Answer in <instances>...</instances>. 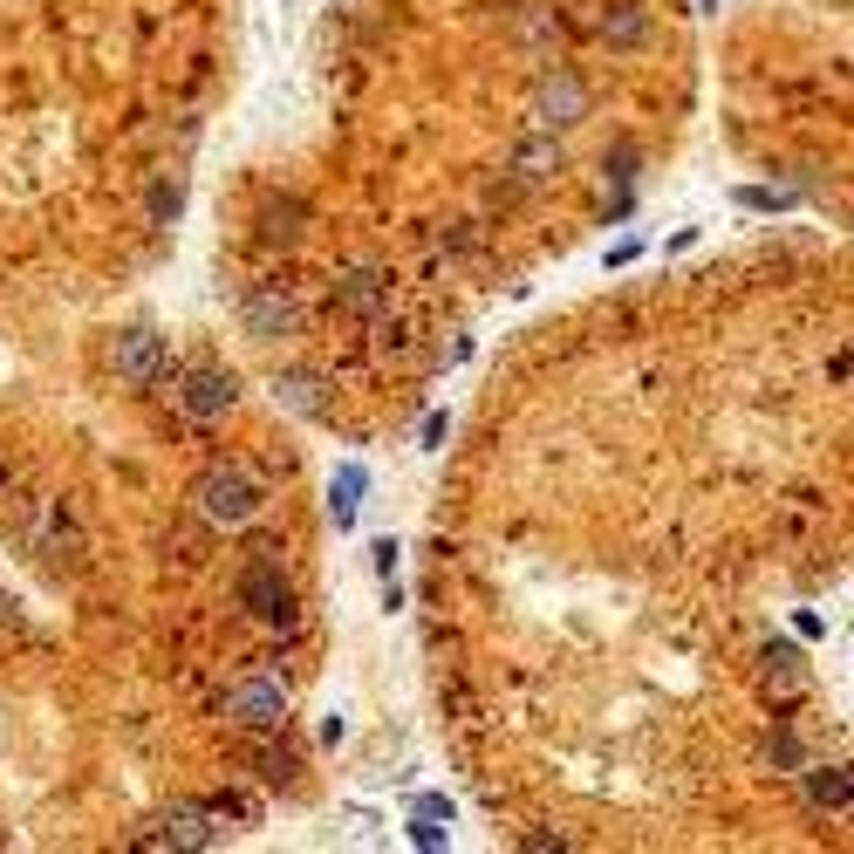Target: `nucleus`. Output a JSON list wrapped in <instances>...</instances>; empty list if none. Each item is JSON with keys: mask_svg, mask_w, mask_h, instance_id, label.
I'll list each match as a JSON object with an SVG mask.
<instances>
[{"mask_svg": "<svg viewBox=\"0 0 854 854\" xmlns=\"http://www.w3.org/2000/svg\"><path fill=\"white\" fill-rule=\"evenodd\" d=\"M178 205H185V192H178V178H158V185H151V219H158V226H171V219H178Z\"/></svg>", "mask_w": 854, "mask_h": 854, "instance_id": "obj_20", "label": "nucleus"}, {"mask_svg": "<svg viewBox=\"0 0 854 854\" xmlns=\"http://www.w3.org/2000/svg\"><path fill=\"white\" fill-rule=\"evenodd\" d=\"M171 349H165V335H151V328H131V335H117V376L123 383H137V390H151V383H171Z\"/></svg>", "mask_w": 854, "mask_h": 854, "instance_id": "obj_6", "label": "nucleus"}, {"mask_svg": "<svg viewBox=\"0 0 854 854\" xmlns=\"http://www.w3.org/2000/svg\"><path fill=\"white\" fill-rule=\"evenodd\" d=\"M759 684H766L772 705H793V697L814 690V677H807V663H799L793 642H766V650H759Z\"/></svg>", "mask_w": 854, "mask_h": 854, "instance_id": "obj_9", "label": "nucleus"}, {"mask_svg": "<svg viewBox=\"0 0 854 854\" xmlns=\"http://www.w3.org/2000/svg\"><path fill=\"white\" fill-rule=\"evenodd\" d=\"M240 602H246V615H261L274 636H294L301 629V609H294V594H288V575H280L274 548H261L240 567Z\"/></svg>", "mask_w": 854, "mask_h": 854, "instance_id": "obj_2", "label": "nucleus"}, {"mask_svg": "<svg viewBox=\"0 0 854 854\" xmlns=\"http://www.w3.org/2000/svg\"><path fill=\"white\" fill-rule=\"evenodd\" d=\"M226 724H240V732H253V738H274L280 724H288V684L280 677H240L226 690Z\"/></svg>", "mask_w": 854, "mask_h": 854, "instance_id": "obj_3", "label": "nucleus"}, {"mask_svg": "<svg viewBox=\"0 0 854 854\" xmlns=\"http://www.w3.org/2000/svg\"><path fill=\"white\" fill-rule=\"evenodd\" d=\"M0 485H8V465H0Z\"/></svg>", "mask_w": 854, "mask_h": 854, "instance_id": "obj_22", "label": "nucleus"}, {"mask_svg": "<svg viewBox=\"0 0 854 854\" xmlns=\"http://www.w3.org/2000/svg\"><path fill=\"white\" fill-rule=\"evenodd\" d=\"M561 144L540 131V137H520V151H513V171H520V185H548V178H561Z\"/></svg>", "mask_w": 854, "mask_h": 854, "instance_id": "obj_14", "label": "nucleus"}, {"mask_svg": "<svg viewBox=\"0 0 854 854\" xmlns=\"http://www.w3.org/2000/svg\"><path fill=\"white\" fill-rule=\"evenodd\" d=\"M799 780L820 814H847V766H799Z\"/></svg>", "mask_w": 854, "mask_h": 854, "instance_id": "obj_15", "label": "nucleus"}, {"mask_svg": "<svg viewBox=\"0 0 854 854\" xmlns=\"http://www.w3.org/2000/svg\"><path fill=\"white\" fill-rule=\"evenodd\" d=\"M594 35L609 48H642L650 41V8H642V0H609V8L594 14Z\"/></svg>", "mask_w": 854, "mask_h": 854, "instance_id": "obj_11", "label": "nucleus"}, {"mask_svg": "<svg viewBox=\"0 0 854 854\" xmlns=\"http://www.w3.org/2000/svg\"><path fill=\"white\" fill-rule=\"evenodd\" d=\"M205 814H213V820H240V827H253V820H261V799L240 793V786H226V793L205 799Z\"/></svg>", "mask_w": 854, "mask_h": 854, "instance_id": "obj_17", "label": "nucleus"}, {"mask_svg": "<svg viewBox=\"0 0 854 854\" xmlns=\"http://www.w3.org/2000/svg\"><path fill=\"white\" fill-rule=\"evenodd\" d=\"M178 376V370H171ZM185 390H178V404H185V418H199V424H219L232 404H240V383H232L226 370H185L178 376Z\"/></svg>", "mask_w": 854, "mask_h": 854, "instance_id": "obj_7", "label": "nucleus"}, {"mask_svg": "<svg viewBox=\"0 0 854 854\" xmlns=\"http://www.w3.org/2000/svg\"><path fill=\"white\" fill-rule=\"evenodd\" d=\"M520 41H527V48H554V41H561L554 0H527V8H520Z\"/></svg>", "mask_w": 854, "mask_h": 854, "instance_id": "obj_16", "label": "nucleus"}, {"mask_svg": "<svg viewBox=\"0 0 854 854\" xmlns=\"http://www.w3.org/2000/svg\"><path fill=\"white\" fill-rule=\"evenodd\" d=\"M588 103L594 96H588V83H581L575 69H548V75H540V89H533V110H540L548 131H554V123H581Z\"/></svg>", "mask_w": 854, "mask_h": 854, "instance_id": "obj_8", "label": "nucleus"}, {"mask_svg": "<svg viewBox=\"0 0 854 854\" xmlns=\"http://www.w3.org/2000/svg\"><path fill=\"white\" fill-rule=\"evenodd\" d=\"M192 500H199L205 527H246V520H261L267 485H261V472H246V465H213Z\"/></svg>", "mask_w": 854, "mask_h": 854, "instance_id": "obj_1", "label": "nucleus"}, {"mask_svg": "<svg viewBox=\"0 0 854 854\" xmlns=\"http://www.w3.org/2000/svg\"><path fill=\"white\" fill-rule=\"evenodd\" d=\"M219 841V820L205 807H171L151 834H137V847H213Z\"/></svg>", "mask_w": 854, "mask_h": 854, "instance_id": "obj_10", "label": "nucleus"}, {"mask_svg": "<svg viewBox=\"0 0 854 854\" xmlns=\"http://www.w3.org/2000/svg\"><path fill=\"white\" fill-rule=\"evenodd\" d=\"M328 301H335V315H349V322H370V315H383V308L397 301V280L383 274V267H349V274H335Z\"/></svg>", "mask_w": 854, "mask_h": 854, "instance_id": "obj_5", "label": "nucleus"}, {"mask_svg": "<svg viewBox=\"0 0 854 854\" xmlns=\"http://www.w3.org/2000/svg\"><path fill=\"white\" fill-rule=\"evenodd\" d=\"M356 500H362V472L342 465V472H335V520H356Z\"/></svg>", "mask_w": 854, "mask_h": 854, "instance_id": "obj_19", "label": "nucleus"}, {"mask_svg": "<svg viewBox=\"0 0 854 854\" xmlns=\"http://www.w3.org/2000/svg\"><path fill=\"white\" fill-rule=\"evenodd\" d=\"M253 759H261V780H267V786H288L294 772H301V759L288 753V745H261V753H253Z\"/></svg>", "mask_w": 854, "mask_h": 854, "instance_id": "obj_18", "label": "nucleus"}, {"mask_svg": "<svg viewBox=\"0 0 854 854\" xmlns=\"http://www.w3.org/2000/svg\"><path fill=\"white\" fill-rule=\"evenodd\" d=\"M240 322L253 342H288V335H301V301L280 288V280H261L246 301H240Z\"/></svg>", "mask_w": 854, "mask_h": 854, "instance_id": "obj_4", "label": "nucleus"}, {"mask_svg": "<svg viewBox=\"0 0 854 854\" xmlns=\"http://www.w3.org/2000/svg\"><path fill=\"white\" fill-rule=\"evenodd\" d=\"M766 759H772V766H799V738H793V732H772Z\"/></svg>", "mask_w": 854, "mask_h": 854, "instance_id": "obj_21", "label": "nucleus"}, {"mask_svg": "<svg viewBox=\"0 0 854 854\" xmlns=\"http://www.w3.org/2000/svg\"><path fill=\"white\" fill-rule=\"evenodd\" d=\"M274 397L288 404V410H301V418H328V410H335L328 383H322L315 370H288V376H274Z\"/></svg>", "mask_w": 854, "mask_h": 854, "instance_id": "obj_13", "label": "nucleus"}, {"mask_svg": "<svg viewBox=\"0 0 854 854\" xmlns=\"http://www.w3.org/2000/svg\"><path fill=\"white\" fill-rule=\"evenodd\" d=\"M35 548H41L48 561H69V567H83V561H89V540H83V527H75V513H62V506H48V513H41Z\"/></svg>", "mask_w": 854, "mask_h": 854, "instance_id": "obj_12", "label": "nucleus"}]
</instances>
